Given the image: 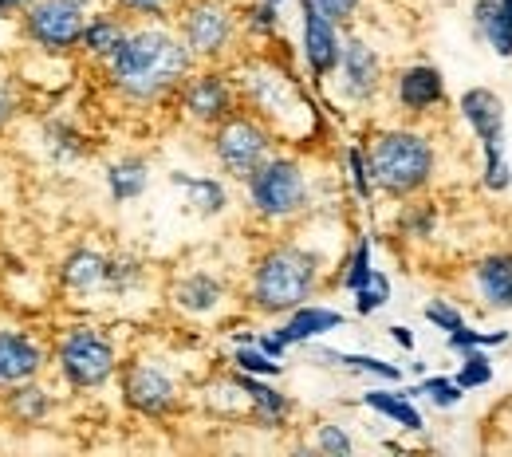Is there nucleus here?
Here are the masks:
<instances>
[{"label":"nucleus","mask_w":512,"mask_h":457,"mask_svg":"<svg viewBox=\"0 0 512 457\" xmlns=\"http://www.w3.org/2000/svg\"><path fill=\"white\" fill-rule=\"evenodd\" d=\"M190 71V48L166 24H130L123 48L103 67L111 91L130 107H154L170 99Z\"/></svg>","instance_id":"f257e3e1"},{"label":"nucleus","mask_w":512,"mask_h":457,"mask_svg":"<svg viewBox=\"0 0 512 457\" xmlns=\"http://www.w3.org/2000/svg\"><path fill=\"white\" fill-rule=\"evenodd\" d=\"M323 284V261L300 241H276L268 245L249 268V292L245 304L256 316L280 320L292 308L308 304Z\"/></svg>","instance_id":"f03ea898"},{"label":"nucleus","mask_w":512,"mask_h":457,"mask_svg":"<svg viewBox=\"0 0 512 457\" xmlns=\"http://www.w3.org/2000/svg\"><path fill=\"white\" fill-rule=\"evenodd\" d=\"M367 166L375 190L394 201L426 194L434 174H438V146L426 131L414 127H383L367 142Z\"/></svg>","instance_id":"7ed1b4c3"},{"label":"nucleus","mask_w":512,"mask_h":457,"mask_svg":"<svg viewBox=\"0 0 512 457\" xmlns=\"http://www.w3.org/2000/svg\"><path fill=\"white\" fill-rule=\"evenodd\" d=\"M229 75L237 83V95H241V107L253 111L256 119H264L276 134H288L292 123L308 111V99L296 83V75L288 67H280L268 56H245V60H233Z\"/></svg>","instance_id":"20e7f679"},{"label":"nucleus","mask_w":512,"mask_h":457,"mask_svg":"<svg viewBox=\"0 0 512 457\" xmlns=\"http://www.w3.org/2000/svg\"><path fill=\"white\" fill-rule=\"evenodd\" d=\"M174 32L190 48L193 64H229L241 44V8L237 0H178Z\"/></svg>","instance_id":"39448f33"},{"label":"nucleus","mask_w":512,"mask_h":457,"mask_svg":"<svg viewBox=\"0 0 512 457\" xmlns=\"http://www.w3.org/2000/svg\"><path fill=\"white\" fill-rule=\"evenodd\" d=\"M249 209L264 225H288L312 205V182L296 154H268L245 182Z\"/></svg>","instance_id":"423d86ee"},{"label":"nucleus","mask_w":512,"mask_h":457,"mask_svg":"<svg viewBox=\"0 0 512 457\" xmlns=\"http://www.w3.org/2000/svg\"><path fill=\"white\" fill-rule=\"evenodd\" d=\"M52 363L71 391H99L119 375V351L115 339L103 327L71 324L60 331L52 347Z\"/></svg>","instance_id":"0eeeda50"},{"label":"nucleus","mask_w":512,"mask_h":457,"mask_svg":"<svg viewBox=\"0 0 512 457\" xmlns=\"http://www.w3.org/2000/svg\"><path fill=\"white\" fill-rule=\"evenodd\" d=\"M209 150H213V162L221 174H229L233 182H249L253 170L276 154V131L256 119L253 111H233L225 123H217L213 134H209Z\"/></svg>","instance_id":"6e6552de"},{"label":"nucleus","mask_w":512,"mask_h":457,"mask_svg":"<svg viewBox=\"0 0 512 457\" xmlns=\"http://www.w3.org/2000/svg\"><path fill=\"white\" fill-rule=\"evenodd\" d=\"M91 12H95L91 0H36L16 16V24H20L24 44H32L36 52L71 56V52H79Z\"/></svg>","instance_id":"1a4fd4ad"},{"label":"nucleus","mask_w":512,"mask_h":457,"mask_svg":"<svg viewBox=\"0 0 512 457\" xmlns=\"http://www.w3.org/2000/svg\"><path fill=\"white\" fill-rule=\"evenodd\" d=\"M182 119H190L193 127H217L225 123L233 111H241V95L237 83L225 64H193V71L182 79V87L174 91Z\"/></svg>","instance_id":"9d476101"},{"label":"nucleus","mask_w":512,"mask_h":457,"mask_svg":"<svg viewBox=\"0 0 512 457\" xmlns=\"http://www.w3.org/2000/svg\"><path fill=\"white\" fill-rule=\"evenodd\" d=\"M119 391H123V402H127L134 414L142 418H170L178 414L182 406V387L178 379L158 367L154 359H130L119 367Z\"/></svg>","instance_id":"9b49d317"},{"label":"nucleus","mask_w":512,"mask_h":457,"mask_svg":"<svg viewBox=\"0 0 512 457\" xmlns=\"http://www.w3.org/2000/svg\"><path fill=\"white\" fill-rule=\"evenodd\" d=\"M335 83L339 95L351 107H367L379 99L383 91V56L363 40V36H343V52H339V67H335Z\"/></svg>","instance_id":"f8f14e48"},{"label":"nucleus","mask_w":512,"mask_h":457,"mask_svg":"<svg viewBox=\"0 0 512 457\" xmlns=\"http://www.w3.org/2000/svg\"><path fill=\"white\" fill-rule=\"evenodd\" d=\"M390 91H394V103H398L402 115L422 119V115H434L446 103V75L434 64H406L394 75Z\"/></svg>","instance_id":"ddd939ff"},{"label":"nucleus","mask_w":512,"mask_h":457,"mask_svg":"<svg viewBox=\"0 0 512 457\" xmlns=\"http://www.w3.org/2000/svg\"><path fill=\"white\" fill-rule=\"evenodd\" d=\"M300 48H304V64L308 75L323 83L335 75L339 52H343V28L335 20L320 16L316 8H300Z\"/></svg>","instance_id":"4468645a"},{"label":"nucleus","mask_w":512,"mask_h":457,"mask_svg":"<svg viewBox=\"0 0 512 457\" xmlns=\"http://www.w3.org/2000/svg\"><path fill=\"white\" fill-rule=\"evenodd\" d=\"M48 359H52L48 347L32 331L0 327V391H8L16 383H28V379H40Z\"/></svg>","instance_id":"2eb2a0df"},{"label":"nucleus","mask_w":512,"mask_h":457,"mask_svg":"<svg viewBox=\"0 0 512 457\" xmlns=\"http://www.w3.org/2000/svg\"><path fill=\"white\" fill-rule=\"evenodd\" d=\"M465 127L481 142V150H505V99L489 87H469L457 99Z\"/></svg>","instance_id":"dca6fc26"},{"label":"nucleus","mask_w":512,"mask_h":457,"mask_svg":"<svg viewBox=\"0 0 512 457\" xmlns=\"http://www.w3.org/2000/svg\"><path fill=\"white\" fill-rule=\"evenodd\" d=\"M225 300H229V284L217 272H209V268H193L186 276H178L174 288H170V304L182 316H193V320L213 316Z\"/></svg>","instance_id":"f3484780"},{"label":"nucleus","mask_w":512,"mask_h":457,"mask_svg":"<svg viewBox=\"0 0 512 457\" xmlns=\"http://www.w3.org/2000/svg\"><path fill=\"white\" fill-rule=\"evenodd\" d=\"M347 324V316L343 312H335V308H327V304H300V308H292L288 316H280V324H276V335L288 343V347H308V343H320L327 331H339V327Z\"/></svg>","instance_id":"a211bd4d"},{"label":"nucleus","mask_w":512,"mask_h":457,"mask_svg":"<svg viewBox=\"0 0 512 457\" xmlns=\"http://www.w3.org/2000/svg\"><path fill=\"white\" fill-rule=\"evenodd\" d=\"M107 257L111 253H99L91 245H79L71 249L64 261H60V288L67 296H95V292H107Z\"/></svg>","instance_id":"6ab92c4d"},{"label":"nucleus","mask_w":512,"mask_h":457,"mask_svg":"<svg viewBox=\"0 0 512 457\" xmlns=\"http://www.w3.org/2000/svg\"><path fill=\"white\" fill-rule=\"evenodd\" d=\"M130 24H127V12H91L87 16V28H83V40H79V52L91 60V64L107 67L111 56L123 48L127 40Z\"/></svg>","instance_id":"aec40b11"},{"label":"nucleus","mask_w":512,"mask_h":457,"mask_svg":"<svg viewBox=\"0 0 512 457\" xmlns=\"http://www.w3.org/2000/svg\"><path fill=\"white\" fill-rule=\"evenodd\" d=\"M473 292L489 312H512V249L473 264Z\"/></svg>","instance_id":"412c9836"},{"label":"nucleus","mask_w":512,"mask_h":457,"mask_svg":"<svg viewBox=\"0 0 512 457\" xmlns=\"http://www.w3.org/2000/svg\"><path fill=\"white\" fill-rule=\"evenodd\" d=\"M0 410L16 422V426H40L56 414V394L48 391L44 383L28 379V383H16L8 391H0Z\"/></svg>","instance_id":"4be33fe9"},{"label":"nucleus","mask_w":512,"mask_h":457,"mask_svg":"<svg viewBox=\"0 0 512 457\" xmlns=\"http://www.w3.org/2000/svg\"><path fill=\"white\" fill-rule=\"evenodd\" d=\"M233 383L241 387V394H245V402H249V410H253L256 422H264V426H284V422H288V414H292V398H288L284 391H276L264 375L233 371Z\"/></svg>","instance_id":"5701e85b"},{"label":"nucleus","mask_w":512,"mask_h":457,"mask_svg":"<svg viewBox=\"0 0 512 457\" xmlns=\"http://www.w3.org/2000/svg\"><path fill=\"white\" fill-rule=\"evenodd\" d=\"M170 182L186 194V205H190L197 217H221L229 209V190L221 178H209V174H186V170H174Z\"/></svg>","instance_id":"b1692460"},{"label":"nucleus","mask_w":512,"mask_h":457,"mask_svg":"<svg viewBox=\"0 0 512 457\" xmlns=\"http://www.w3.org/2000/svg\"><path fill=\"white\" fill-rule=\"evenodd\" d=\"M473 36L501 60H512V24L501 0H477L473 4Z\"/></svg>","instance_id":"393cba45"},{"label":"nucleus","mask_w":512,"mask_h":457,"mask_svg":"<svg viewBox=\"0 0 512 457\" xmlns=\"http://www.w3.org/2000/svg\"><path fill=\"white\" fill-rule=\"evenodd\" d=\"M363 406L367 410H375V414H383L386 422H394L398 430H406V434H422L426 430V418H422V410L414 406V398L406 391H383V387H371V391L363 394Z\"/></svg>","instance_id":"a878e982"},{"label":"nucleus","mask_w":512,"mask_h":457,"mask_svg":"<svg viewBox=\"0 0 512 457\" xmlns=\"http://www.w3.org/2000/svg\"><path fill=\"white\" fill-rule=\"evenodd\" d=\"M150 186V162L138 158V154H127V158H115L107 166V194L115 205H130L146 194Z\"/></svg>","instance_id":"bb28decb"},{"label":"nucleus","mask_w":512,"mask_h":457,"mask_svg":"<svg viewBox=\"0 0 512 457\" xmlns=\"http://www.w3.org/2000/svg\"><path fill=\"white\" fill-rule=\"evenodd\" d=\"M312 347V359H320L323 367H339V371H351V375H371V379H383V383H402V367L386 363L379 355H355V351H331V347Z\"/></svg>","instance_id":"cd10ccee"},{"label":"nucleus","mask_w":512,"mask_h":457,"mask_svg":"<svg viewBox=\"0 0 512 457\" xmlns=\"http://www.w3.org/2000/svg\"><path fill=\"white\" fill-rule=\"evenodd\" d=\"M241 32L253 40H276L280 36V4L253 0L241 8Z\"/></svg>","instance_id":"c85d7f7f"},{"label":"nucleus","mask_w":512,"mask_h":457,"mask_svg":"<svg viewBox=\"0 0 512 457\" xmlns=\"http://www.w3.org/2000/svg\"><path fill=\"white\" fill-rule=\"evenodd\" d=\"M146 280V264L130 253H111L107 257V292L111 296H127Z\"/></svg>","instance_id":"c756f323"},{"label":"nucleus","mask_w":512,"mask_h":457,"mask_svg":"<svg viewBox=\"0 0 512 457\" xmlns=\"http://www.w3.org/2000/svg\"><path fill=\"white\" fill-rule=\"evenodd\" d=\"M453 379H457L461 391H481V387H489V383H493V363H489L485 347H469V351H461V367H457Z\"/></svg>","instance_id":"7c9ffc66"},{"label":"nucleus","mask_w":512,"mask_h":457,"mask_svg":"<svg viewBox=\"0 0 512 457\" xmlns=\"http://www.w3.org/2000/svg\"><path fill=\"white\" fill-rule=\"evenodd\" d=\"M434 229H438V209L430 201H414L398 213V233L410 241H426V237H434Z\"/></svg>","instance_id":"2f4dec72"},{"label":"nucleus","mask_w":512,"mask_h":457,"mask_svg":"<svg viewBox=\"0 0 512 457\" xmlns=\"http://www.w3.org/2000/svg\"><path fill=\"white\" fill-rule=\"evenodd\" d=\"M406 394H410V398H418V394H422V398H426V402H434L438 410H453V406L465 398V391L457 387V379H453V375H430V379H422L418 387H410Z\"/></svg>","instance_id":"473e14b6"},{"label":"nucleus","mask_w":512,"mask_h":457,"mask_svg":"<svg viewBox=\"0 0 512 457\" xmlns=\"http://www.w3.org/2000/svg\"><path fill=\"white\" fill-rule=\"evenodd\" d=\"M390 292H394V288H390V276H386L383 268H375L371 280L351 292V296H355V316H375L379 308L390 304Z\"/></svg>","instance_id":"72a5a7b5"},{"label":"nucleus","mask_w":512,"mask_h":457,"mask_svg":"<svg viewBox=\"0 0 512 457\" xmlns=\"http://www.w3.org/2000/svg\"><path fill=\"white\" fill-rule=\"evenodd\" d=\"M233 371L276 379V375L284 371V363H280V359H272V355H264L256 343H237V347H233Z\"/></svg>","instance_id":"f704fd0d"},{"label":"nucleus","mask_w":512,"mask_h":457,"mask_svg":"<svg viewBox=\"0 0 512 457\" xmlns=\"http://www.w3.org/2000/svg\"><path fill=\"white\" fill-rule=\"evenodd\" d=\"M371 272H375V261H371V237H359L355 249H351V257H347V264H343L339 284H343L347 292H355V288H363V284L371 280Z\"/></svg>","instance_id":"c9c22d12"},{"label":"nucleus","mask_w":512,"mask_h":457,"mask_svg":"<svg viewBox=\"0 0 512 457\" xmlns=\"http://www.w3.org/2000/svg\"><path fill=\"white\" fill-rule=\"evenodd\" d=\"M512 339V331H505V327H497V331H477V327H457V331H449L446 335V343H449V351H469V347H505Z\"/></svg>","instance_id":"e433bc0d"},{"label":"nucleus","mask_w":512,"mask_h":457,"mask_svg":"<svg viewBox=\"0 0 512 457\" xmlns=\"http://www.w3.org/2000/svg\"><path fill=\"white\" fill-rule=\"evenodd\" d=\"M347 182H351V190H355L359 201L375 197V182H371V166H367V146L363 142L347 146Z\"/></svg>","instance_id":"4c0bfd02"},{"label":"nucleus","mask_w":512,"mask_h":457,"mask_svg":"<svg viewBox=\"0 0 512 457\" xmlns=\"http://www.w3.org/2000/svg\"><path fill=\"white\" fill-rule=\"evenodd\" d=\"M481 182L489 194H505L512 186V166L505 150H481Z\"/></svg>","instance_id":"58836bf2"},{"label":"nucleus","mask_w":512,"mask_h":457,"mask_svg":"<svg viewBox=\"0 0 512 457\" xmlns=\"http://www.w3.org/2000/svg\"><path fill=\"white\" fill-rule=\"evenodd\" d=\"M316 450L327 457H351L355 454V438L339 422H320L316 426Z\"/></svg>","instance_id":"ea45409f"},{"label":"nucleus","mask_w":512,"mask_h":457,"mask_svg":"<svg viewBox=\"0 0 512 457\" xmlns=\"http://www.w3.org/2000/svg\"><path fill=\"white\" fill-rule=\"evenodd\" d=\"M24 111V91L16 83V75H4L0 71V131H8Z\"/></svg>","instance_id":"a19ab883"},{"label":"nucleus","mask_w":512,"mask_h":457,"mask_svg":"<svg viewBox=\"0 0 512 457\" xmlns=\"http://www.w3.org/2000/svg\"><path fill=\"white\" fill-rule=\"evenodd\" d=\"M363 4H367V0H300V8H316L320 16L335 20L339 28H347V24L363 12Z\"/></svg>","instance_id":"79ce46f5"},{"label":"nucleus","mask_w":512,"mask_h":457,"mask_svg":"<svg viewBox=\"0 0 512 457\" xmlns=\"http://www.w3.org/2000/svg\"><path fill=\"white\" fill-rule=\"evenodd\" d=\"M115 4H119V12L142 16V20H162L178 8V0H115Z\"/></svg>","instance_id":"37998d69"},{"label":"nucleus","mask_w":512,"mask_h":457,"mask_svg":"<svg viewBox=\"0 0 512 457\" xmlns=\"http://www.w3.org/2000/svg\"><path fill=\"white\" fill-rule=\"evenodd\" d=\"M422 316H426L430 324L438 327V331H446V335L465 324V316H461V312H457V308H453L449 300H430V304L422 308Z\"/></svg>","instance_id":"c03bdc74"},{"label":"nucleus","mask_w":512,"mask_h":457,"mask_svg":"<svg viewBox=\"0 0 512 457\" xmlns=\"http://www.w3.org/2000/svg\"><path fill=\"white\" fill-rule=\"evenodd\" d=\"M256 347H260L264 355H272V359H284V355H288V343L276 335V327H272V331H260V335H256Z\"/></svg>","instance_id":"a18cd8bd"},{"label":"nucleus","mask_w":512,"mask_h":457,"mask_svg":"<svg viewBox=\"0 0 512 457\" xmlns=\"http://www.w3.org/2000/svg\"><path fill=\"white\" fill-rule=\"evenodd\" d=\"M386 331H390V339H394L402 351H414V331L406 324H394V327H386Z\"/></svg>","instance_id":"49530a36"},{"label":"nucleus","mask_w":512,"mask_h":457,"mask_svg":"<svg viewBox=\"0 0 512 457\" xmlns=\"http://www.w3.org/2000/svg\"><path fill=\"white\" fill-rule=\"evenodd\" d=\"M28 4H36V0H0V20H12V16H20Z\"/></svg>","instance_id":"de8ad7c7"},{"label":"nucleus","mask_w":512,"mask_h":457,"mask_svg":"<svg viewBox=\"0 0 512 457\" xmlns=\"http://www.w3.org/2000/svg\"><path fill=\"white\" fill-rule=\"evenodd\" d=\"M501 8H505V16H509V24H512V0H501Z\"/></svg>","instance_id":"09e8293b"},{"label":"nucleus","mask_w":512,"mask_h":457,"mask_svg":"<svg viewBox=\"0 0 512 457\" xmlns=\"http://www.w3.org/2000/svg\"><path fill=\"white\" fill-rule=\"evenodd\" d=\"M268 4H284V0H268Z\"/></svg>","instance_id":"8fccbe9b"}]
</instances>
